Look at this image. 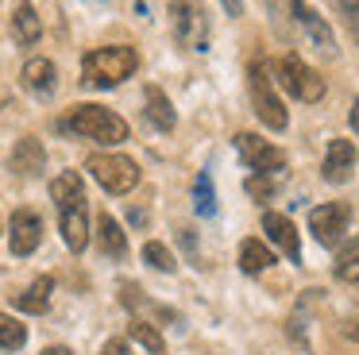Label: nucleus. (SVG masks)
I'll return each instance as SVG.
<instances>
[{"label":"nucleus","instance_id":"11","mask_svg":"<svg viewBox=\"0 0 359 355\" xmlns=\"http://www.w3.org/2000/svg\"><path fill=\"white\" fill-rule=\"evenodd\" d=\"M290 15H294V20L305 27V35H309V43L317 46L320 54H336L332 27H328V23L320 20V12H317V8H309L305 0H294V8H290Z\"/></svg>","mask_w":359,"mask_h":355},{"label":"nucleus","instance_id":"4","mask_svg":"<svg viewBox=\"0 0 359 355\" xmlns=\"http://www.w3.org/2000/svg\"><path fill=\"white\" fill-rule=\"evenodd\" d=\"M86 170L101 182L104 193H116V197H124V193H132L135 185H140V166H135V159H128V154H89Z\"/></svg>","mask_w":359,"mask_h":355},{"label":"nucleus","instance_id":"25","mask_svg":"<svg viewBox=\"0 0 359 355\" xmlns=\"http://www.w3.org/2000/svg\"><path fill=\"white\" fill-rule=\"evenodd\" d=\"M194 197H197V213H201V216H212V213H217V193H212V178H209V174H197Z\"/></svg>","mask_w":359,"mask_h":355},{"label":"nucleus","instance_id":"31","mask_svg":"<svg viewBox=\"0 0 359 355\" xmlns=\"http://www.w3.org/2000/svg\"><path fill=\"white\" fill-rule=\"evenodd\" d=\"M344 332H348L351 340H359V316H351V321H348V328H344Z\"/></svg>","mask_w":359,"mask_h":355},{"label":"nucleus","instance_id":"8","mask_svg":"<svg viewBox=\"0 0 359 355\" xmlns=\"http://www.w3.org/2000/svg\"><path fill=\"white\" fill-rule=\"evenodd\" d=\"M236 151H240L243 166L255 170V174H282L286 170V151L266 143V139H259V135H251V131L236 135Z\"/></svg>","mask_w":359,"mask_h":355},{"label":"nucleus","instance_id":"12","mask_svg":"<svg viewBox=\"0 0 359 355\" xmlns=\"http://www.w3.org/2000/svg\"><path fill=\"white\" fill-rule=\"evenodd\" d=\"M263 232H266V239H271V243L286 255V259L302 262V239H297V228H294V220H290V216L263 213Z\"/></svg>","mask_w":359,"mask_h":355},{"label":"nucleus","instance_id":"32","mask_svg":"<svg viewBox=\"0 0 359 355\" xmlns=\"http://www.w3.org/2000/svg\"><path fill=\"white\" fill-rule=\"evenodd\" d=\"M351 128L359 131V100H355V105H351Z\"/></svg>","mask_w":359,"mask_h":355},{"label":"nucleus","instance_id":"13","mask_svg":"<svg viewBox=\"0 0 359 355\" xmlns=\"http://www.w3.org/2000/svg\"><path fill=\"white\" fill-rule=\"evenodd\" d=\"M351 170H355V147H351V139H332L325 151V166H320L325 182L344 185L351 178Z\"/></svg>","mask_w":359,"mask_h":355},{"label":"nucleus","instance_id":"24","mask_svg":"<svg viewBox=\"0 0 359 355\" xmlns=\"http://www.w3.org/2000/svg\"><path fill=\"white\" fill-rule=\"evenodd\" d=\"M143 262H151L155 270H163V274H170L178 262H174V255H170V247L166 243H158V239H151V243H143Z\"/></svg>","mask_w":359,"mask_h":355},{"label":"nucleus","instance_id":"23","mask_svg":"<svg viewBox=\"0 0 359 355\" xmlns=\"http://www.w3.org/2000/svg\"><path fill=\"white\" fill-rule=\"evenodd\" d=\"M128 336H132L135 344H143V347H147L151 355H166V340H163V336H158V332H155V324L140 321V316H135V321L128 324Z\"/></svg>","mask_w":359,"mask_h":355},{"label":"nucleus","instance_id":"1","mask_svg":"<svg viewBox=\"0 0 359 355\" xmlns=\"http://www.w3.org/2000/svg\"><path fill=\"white\" fill-rule=\"evenodd\" d=\"M50 197L58 205V228L70 251H86L89 243V208H86V185L78 170H62L50 182Z\"/></svg>","mask_w":359,"mask_h":355},{"label":"nucleus","instance_id":"14","mask_svg":"<svg viewBox=\"0 0 359 355\" xmlns=\"http://www.w3.org/2000/svg\"><path fill=\"white\" fill-rule=\"evenodd\" d=\"M20 77H24V89L32 93V97H39V100H50L55 89H58V69H55L50 58H32Z\"/></svg>","mask_w":359,"mask_h":355},{"label":"nucleus","instance_id":"29","mask_svg":"<svg viewBox=\"0 0 359 355\" xmlns=\"http://www.w3.org/2000/svg\"><path fill=\"white\" fill-rule=\"evenodd\" d=\"M228 15H243V0H220Z\"/></svg>","mask_w":359,"mask_h":355},{"label":"nucleus","instance_id":"26","mask_svg":"<svg viewBox=\"0 0 359 355\" xmlns=\"http://www.w3.org/2000/svg\"><path fill=\"white\" fill-rule=\"evenodd\" d=\"M274 189H278V174H251L248 178V193L259 201H266Z\"/></svg>","mask_w":359,"mask_h":355},{"label":"nucleus","instance_id":"6","mask_svg":"<svg viewBox=\"0 0 359 355\" xmlns=\"http://www.w3.org/2000/svg\"><path fill=\"white\" fill-rule=\"evenodd\" d=\"M170 23L174 39L189 51H205L209 46V15L197 0H170Z\"/></svg>","mask_w":359,"mask_h":355},{"label":"nucleus","instance_id":"21","mask_svg":"<svg viewBox=\"0 0 359 355\" xmlns=\"http://www.w3.org/2000/svg\"><path fill=\"white\" fill-rule=\"evenodd\" d=\"M332 274L340 282H359V239H348L332 262Z\"/></svg>","mask_w":359,"mask_h":355},{"label":"nucleus","instance_id":"30","mask_svg":"<svg viewBox=\"0 0 359 355\" xmlns=\"http://www.w3.org/2000/svg\"><path fill=\"white\" fill-rule=\"evenodd\" d=\"M39 355H74V351H70V347H62V344H55V347H43Z\"/></svg>","mask_w":359,"mask_h":355},{"label":"nucleus","instance_id":"17","mask_svg":"<svg viewBox=\"0 0 359 355\" xmlns=\"http://www.w3.org/2000/svg\"><path fill=\"white\" fill-rule=\"evenodd\" d=\"M12 39H16L20 46H35L43 39V20L32 4H20L16 12H12Z\"/></svg>","mask_w":359,"mask_h":355},{"label":"nucleus","instance_id":"28","mask_svg":"<svg viewBox=\"0 0 359 355\" xmlns=\"http://www.w3.org/2000/svg\"><path fill=\"white\" fill-rule=\"evenodd\" d=\"M101 355H128V340H109L101 347Z\"/></svg>","mask_w":359,"mask_h":355},{"label":"nucleus","instance_id":"16","mask_svg":"<svg viewBox=\"0 0 359 355\" xmlns=\"http://www.w3.org/2000/svg\"><path fill=\"white\" fill-rule=\"evenodd\" d=\"M97 247H101L109 259H124V255H128V236H124V228H120L109 213L97 216Z\"/></svg>","mask_w":359,"mask_h":355},{"label":"nucleus","instance_id":"2","mask_svg":"<svg viewBox=\"0 0 359 355\" xmlns=\"http://www.w3.org/2000/svg\"><path fill=\"white\" fill-rule=\"evenodd\" d=\"M135 69H140L135 46H97L81 58V81L89 89H112V85L128 81Z\"/></svg>","mask_w":359,"mask_h":355},{"label":"nucleus","instance_id":"5","mask_svg":"<svg viewBox=\"0 0 359 355\" xmlns=\"http://www.w3.org/2000/svg\"><path fill=\"white\" fill-rule=\"evenodd\" d=\"M248 89H251V105H255V116H259V120H263L271 131H286L290 116H286V108H282L278 93H274L271 74H266L263 62H251V69H248Z\"/></svg>","mask_w":359,"mask_h":355},{"label":"nucleus","instance_id":"15","mask_svg":"<svg viewBox=\"0 0 359 355\" xmlns=\"http://www.w3.org/2000/svg\"><path fill=\"white\" fill-rule=\"evenodd\" d=\"M8 166L16 170V174H24V178H35V174H43V166H47V151H43L39 139L27 135V139H20V143L12 147Z\"/></svg>","mask_w":359,"mask_h":355},{"label":"nucleus","instance_id":"3","mask_svg":"<svg viewBox=\"0 0 359 355\" xmlns=\"http://www.w3.org/2000/svg\"><path fill=\"white\" fill-rule=\"evenodd\" d=\"M62 128L81 139H93L101 147H120L128 139V120L101 105H74L70 116L62 120Z\"/></svg>","mask_w":359,"mask_h":355},{"label":"nucleus","instance_id":"20","mask_svg":"<svg viewBox=\"0 0 359 355\" xmlns=\"http://www.w3.org/2000/svg\"><path fill=\"white\" fill-rule=\"evenodd\" d=\"M271 262H274V255L263 239H243L240 243V267L248 270V274H259V270H266Z\"/></svg>","mask_w":359,"mask_h":355},{"label":"nucleus","instance_id":"10","mask_svg":"<svg viewBox=\"0 0 359 355\" xmlns=\"http://www.w3.org/2000/svg\"><path fill=\"white\" fill-rule=\"evenodd\" d=\"M43 239V220L39 213H32V208H16L12 213V224H8V243H12V255H32L35 247H39Z\"/></svg>","mask_w":359,"mask_h":355},{"label":"nucleus","instance_id":"7","mask_svg":"<svg viewBox=\"0 0 359 355\" xmlns=\"http://www.w3.org/2000/svg\"><path fill=\"white\" fill-rule=\"evenodd\" d=\"M278 74H282V85H286L297 100H305V105H313V100L325 97V77H320L309 62L297 58V54H282V58H278Z\"/></svg>","mask_w":359,"mask_h":355},{"label":"nucleus","instance_id":"27","mask_svg":"<svg viewBox=\"0 0 359 355\" xmlns=\"http://www.w3.org/2000/svg\"><path fill=\"white\" fill-rule=\"evenodd\" d=\"M336 8H340L344 23H348V31L355 35V43H359V0H336Z\"/></svg>","mask_w":359,"mask_h":355},{"label":"nucleus","instance_id":"19","mask_svg":"<svg viewBox=\"0 0 359 355\" xmlns=\"http://www.w3.org/2000/svg\"><path fill=\"white\" fill-rule=\"evenodd\" d=\"M50 293H55V278H35L24 293H16V297H12V305H16L20 313H47Z\"/></svg>","mask_w":359,"mask_h":355},{"label":"nucleus","instance_id":"22","mask_svg":"<svg viewBox=\"0 0 359 355\" xmlns=\"http://www.w3.org/2000/svg\"><path fill=\"white\" fill-rule=\"evenodd\" d=\"M24 344H27V324H20L8 313H0V351H20Z\"/></svg>","mask_w":359,"mask_h":355},{"label":"nucleus","instance_id":"18","mask_svg":"<svg viewBox=\"0 0 359 355\" xmlns=\"http://www.w3.org/2000/svg\"><path fill=\"white\" fill-rule=\"evenodd\" d=\"M143 105H147V120L155 123L158 131H174V120H178V116H174V105L166 100V93L158 89V85H147V89H143Z\"/></svg>","mask_w":359,"mask_h":355},{"label":"nucleus","instance_id":"9","mask_svg":"<svg viewBox=\"0 0 359 355\" xmlns=\"http://www.w3.org/2000/svg\"><path fill=\"white\" fill-rule=\"evenodd\" d=\"M348 220H351V208L340 205V201H328V205H317L309 213V232L317 236V243L332 247V243H340V239H344Z\"/></svg>","mask_w":359,"mask_h":355}]
</instances>
